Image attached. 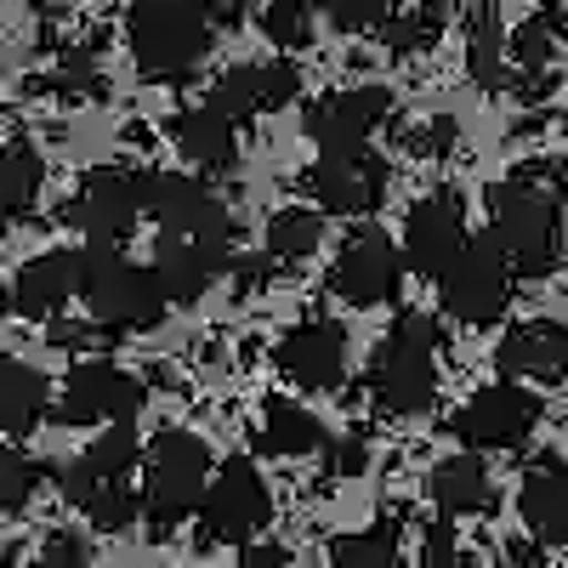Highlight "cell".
I'll use <instances>...</instances> for the list:
<instances>
[{
  "label": "cell",
  "instance_id": "8d00e7d4",
  "mask_svg": "<svg viewBox=\"0 0 568 568\" xmlns=\"http://www.w3.org/2000/svg\"><path fill=\"white\" fill-rule=\"evenodd\" d=\"M136 511H142V495H131V484H125V489H109V495H98V500L85 506V517H91L98 529H125Z\"/></svg>",
  "mask_w": 568,
  "mask_h": 568
},
{
  "label": "cell",
  "instance_id": "52a82bcc",
  "mask_svg": "<svg viewBox=\"0 0 568 568\" xmlns=\"http://www.w3.org/2000/svg\"><path fill=\"white\" fill-rule=\"evenodd\" d=\"M444 307L460 318V324H495L506 307H511V262L500 251L495 233H478L460 262L444 273Z\"/></svg>",
  "mask_w": 568,
  "mask_h": 568
},
{
  "label": "cell",
  "instance_id": "2e32d148",
  "mask_svg": "<svg viewBox=\"0 0 568 568\" xmlns=\"http://www.w3.org/2000/svg\"><path fill=\"white\" fill-rule=\"evenodd\" d=\"M273 364H278V375H291V382L307 387V393L342 387V375H347V329L336 318H307V324H296L291 336L278 342Z\"/></svg>",
  "mask_w": 568,
  "mask_h": 568
},
{
  "label": "cell",
  "instance_id": "c3c4849f",
  "mask_svg": "<svg viewBox=\"0 0 568 568\" xmlns=\"http://www.w3.org/2000/svg\"><path fill=\"white\" fill-rule=\"evenodd\" d=\"M444 7H484V0H444Z\"/></svg>",
  "mask_w": 568,
  "mask_h": 568
},
{
  "label": "cell",
  "instance_id": "7bdbcfd3",
  "mask_svg": "<svg viewBox=\"0 0 568 568\" xmlns=\"http://www.w3.org/2000/svg\"><path fill=\"white\" fill-rule=\"evenodd\" d=\"M34 568H85V551L74 540H52V551H45Z\"/></svg>",
  "mask_w": 568,
  "mask_h": 568
},
{
  "label": "cell",
  "instance_id": "3957f363",
  "mask_svg": "<svg viewBox=\"0 0 568 568\" xmlns=\"http://www.w3.org/2000/svg\"><path fill=\"white\" fill-rule=\"evenodd\" d=\"M369 393L393 415L433 409V398H438V324L426 313H404L387 329V342L375 347V364H369Z\"/></svg>",
  "mask_w": 568,
  "mask_h": 568
},
{
  "label": "cell",
  "instance_id": "ba28073f",
  "mask_svg": "<svg viewBox=\"0 0 568 568\" xmlns=\"http://www.w3.org/2000/svg\"><path fill=\"white\" fill-rule=\"evenodd\" d=\"M142 216V176L125 165H98L80 176V194L63 205V222H74L85 233V245H114L136 227Z\"/></svg>",
  "mask_w": 568,
  "mask_h": 568
},
{
  "label": "cell",
  "instance_id": "cb8c5ba5",
  "mask_svg": "<svg viewBox=\"0 0 568 568\" xmlns=\"http://www.w3.org/2000/svg\"><path fill=\"white\" fill-rule=\"evenodd\" d=\"M433 506L449 517H471V511H489L495 506V484H489V466L478 455H449L433 471Z\"/></svg>",
  "mask_w": 568,
  "mask_h": 568
},
{
  "label": "cell",
  "instance_id": "8fae6325",
  "mask_svg": "<svg viewBox=\"0 0 568 568\" xmlns=\"http://www.w3.org/2000/svg\"><path fill=\"white\" fill-rule=\"evenodd\" d=\"M546 404L529 393V387H517V382H500V387H484L478 398H466L460 415H455V433L460 444L471 449H517L535 426H540Z\"/></svg>",
  "mask_w": 568,
  "mask_h": 568
},
{
  "label": "cell",
  "instance_id": "bcb514c9",
  "mask_svg": "<svg viewBox=\"0 0 568 568\" xmlns=\"http://www.w3.org/2000/svg\"><path fill=\"white\" fill-rule=\"evenodd\" d=\"M233 273H240V291H262L267 262H233Z\"/></svg>",
  "mask_w": 568,
  "mask_h": 568
},
{
  "label": "cell",
  "instance_id": "9a60e30c",
  "mask_svg": "<svg viewBox=\"0 0 568 568\" xmlns=\"http://www.w3.org/2000/svg\"><path fill=\"white\" fill-rule=\"evenodd\" d=\"M404 284V256L393 251L387 233H358V240L336 256V267H329V291H336L347 307H382L398 296Z\"/></svg>",
  "mask_w": 568,
  "mask_h": 568
},
{
  "label": "cell",
  "instance_id": "7dc6e473",
  "mask_svg": "<svg viewBox=\"0 0 568 568\" xmlns=\"http://www.w3.org/2000/svg\"><path fill=\"white\" fill-rule=\"evenodd\" d=\"M535 7H540V12H562V7H568V0H535Z\"/></svg>",
  "mask_w": 568,
  "mask_h": 568
},
{
  "label": "cell",
  "instance_id": "d590c367",
  "mask_svg": "<svg viewBox=\"0 0 568 568\" xmlns=\"http://www.w3.org/2000/svg\"><path fill=\"white\" fill-rule=\"evenodd\" d=\"M318 12L347 34H364V29H382L393 18V0H318Z\"/></svg>",
  "mask_w": 568,
  "mask_h": 568
},
{
  "label": "cell",
  "instance_id": "5b68a950",
  "mask_svg": "<svg viewBox=\"0 0 568 568\" xmlns=\"http://www.w3.org/2000/svg\"><path fill=\"white\" fill-rule=\"evenodd\" d=\"M211 449L194 433H160L142 455V511L165 535L182 517H194L211 495Z\"/></svg>",
  "mask_w": 568,
  "mask_h": 568
},
{
  "label": "cell",
  "instance_id": "4dcf8cb0",
  "mask_svg": "<svg viewBox=\"0 0 568 568\" xmlns=\"http://www.w3.org/2000/svg\"><path fill=\"white\" fill-rule=\"evenodd\" d=\"M568 29V18L562 12H540V18H529L524 29L511 34V63L524 69V80L529 74H546V63H551V45H557V34Z\"/></svg>",
  "mask_w": 568,
  "mask_h": 568
},
{
  "label": "cell",
  "instance_id": "4fadbf2b",
  "mask_svg": "<svg viewBox=\"0 0 568 568\" xmlns=\"http://www.w3.org/2000/svg\"><path fill=\"white\" fill-rule=\"evenodd\" d=\"M393 120V91L387 85H347L329 91V98L307 103V136L318 149H364L375 136V125Z\"/></svg>",
  "mask_w": 568,
  "mask_h": 568
},
{
  "label": "cell",
  "instance_id": "d6a6232c",
  "mask_svg": "<svg viewBox=\"0 0 568 568\" xmlns=\"http://www.w3.org/2000/svg\"><path fill=\"white\" fill-rule=\"evenodd\" d=\"M205 103L216 109V114H227L233 125H245L251 114H262L256 109V63H240V69H227L211 91H205Z\"/></svg>",
  "mask_w": 568,
  "mask_h": 568
},
{
  "label": "cell",
  "instance_id": "484cf974",
  "mask_svg": "<svg viewBox=\"0 0 568 568\" xmlns=\"http://www.w3.org/2000/svg\"><path fill=\"white\" fill-rule=\"evenodd\" d=\"M262 449L267 455H284V460H296V455H313L324 444V426L313 409H302L296 398H267L262 409Z\"/></svg>",
  "mask_w": 568,
  "mask_h": 568
},
{
  "label": "cell",
  "instance_id": "1f68e13d",
  "mask_svg": "<svg viewBox=\"0 0 568 568\" xmlns=\"http://www.w3.org/2000/svg\"><path fill=\"white\" fill-rule=\"evenodd\" d=\"M262 34L278 45V52H302V45H313L307 0H267V7H262Z\"/></svg>",
  "mask_w": 568,
  "mask_h": 568
},
{
  "label": "cell",
  "instance_id": "836d02e7",
  "mask_svg": "<svg viewBox=\"0 0 568 568\" xmlns=\"http://www.w3.org/2000/svg\"><path fill=\"white\" fill-rule=\"evenodd\" d=\"M40 484H45V466H40L34 455H23V449H0V517L18 511Z\"/></svg>",
  "mask_w": 568,
  "mask_h": 568
},
{
  "label": "cell",
  "instance_id": "f6af8a7d",
  "mask_svg": "<svg viewBox=\"0 0 568 568\" xmlns=\"http://www.w3.org/2000/svg\"><path fill=\"white\" fill-rule=\"evenodd\" d=\"M540 176H551V200H557V205H568V160H546V165H540Z\"/></svg>",
  "mask_w": 568,
  "mask_h": 568
},
{
  "label": "cell",
  "instance_id": "ab89813d",
  "mask_svg": "<svg viewBox=\"0 0 568 568\" xmlns=\"http://www.w3.org/2000/svg\"><path fill=\"white\" fill-rule=\"evenodd\" d=\"M52 347H74V353H85V347H114V329H103L98 318H91V324H58L52 329Z\"/></svg>",
  "mask_w": 568,
  "mask_h": 568
},
{
  "label": "cell",
  "instance_id": "6da1fadb",
  "mask_svg": "<svg viewBox=\"0 0 568 568\" xmlns=\"http://www.w3.org/2000/svg\"><path fill=\"white\" fill-rule=\"evenodd\" d=\"M489 222H495L489 233L500 240L511 273L546 278L562 262V216H557V200L540 187V171H517V176L495 182Z\"/></svg>",
  "mask_w": 568,
  "mask_h": 568
},
{
  "label": "cell",
  "instance_id": "4316f807",
  "mask_svg": "<svg viewBox=\"0 0 568 568\" xmlns=\"http://www.w3.org/2000/svg\"><path fill=\"white\" fill-rule=\"evenodd\" d=\"M40 187H45V160L29 149V142L0 149V211H7V216H29L40 205Z\"/></svg>",
  "mask_w": 568,
  "mask_h": 568
},
{
  "label": "cell",
  "instance_id": "f546056e",
  "mask_svg": "<svg viewBox=\"0 0 568 568\" xmlns=\"http://www.w3.org/2000/svg\"><path fill=\"white\" fill-rule=\"evenodd\" d=\"M444 34V12L438 7H409V12H393L382 23V45L393 58H415V52H433Z\"/></svg>",
  "mask_w": 568,
  "mask_h": 568
},
{
  "label": "cell",
  "instance_id": "44dd1931",
  "mask_svg": "<svg viewBox=\"0 0 568 568\" xmlns=\"http://www.w3.org/2000/svg\"><path fill=\"white\" fill-rule=\"evenodd\" d=\"M517 511H524V524L540 546H562L568 540V466L540 460L524 478V489H517Z\"/></svg>",
  "mask_w": 568,
  "mask_h": 568
},
{
  "label": "cell",
  "instance_id": "30bf717a",
  "mask_svg": "<svg viewBox=\"0 0 568 568\" xmlns=\"http://www.w3.org/2000/svg\"><path fill=\"white\" fill-rule=\"evenodd\" d=\"M466 245V205L455 187H433L426 200H415L404 222V267H415L420 278H444Z\"/></svg>",
  "mask_w": 568,
  "mask_h": 568
},
{
  "label": "cell",
  "instance_id": "603a6c76",
  "mask_svg": "<svg viewBox=\"0 0 568 568\" xmlns=\"http://www.w3.org/2000/svg\"><path fill=\"white\" fill-rule=\"evenodd\" d=\"M45 404H52V382L34 364L0 358V433H34L45 420Z\"/></svg>",
  "mask_w": 568,
  "mask_h": 568
},
{
  "label": "cell",
  "instance_id": "681fc988",
  "mask_svg": "<svg viewBox=\"0 0 568 568\" xmlns=\"http://www.w3.org/2000/svg\"><path fill=\"white\" fill-rule=\"evenodd\" d=\"M0 233H7V211H0Z\"/></svg>",
  "mask_w": 568,
  "mask_h": 568
},
{
  "label": "cell",
  "instance_id": "8992f818",
  "mask_svg": "<svg viewBox=\"0 0 568 568\" xmlns=\"http://www.w3.org/2000/svg\"><path fill=\"white\" fill-rule=\"evenodd\" d=\"M142 216H154V227L171 233V240L205 245L211 256L233 262V256H227V245H233V216H227V205L211 194L205 182L182 176V171H149V176H142Z\"/></svg>",
  "mask_w": 568,
  "mask_h": 568
},
{
  "label": "cell",
  "instance_id": "d6986e66",
  "mask_svg": "<svg viewBox=\"0 0 568 568\" xmlns=\"http://www.w3.org/2000/svg\"><path fill=\"white\" fill-rule=\"evenodd\" d=\"M495 369L506 375V382H562L568 369V329L551 324V318H529L506 329V342L495 347Z\"/></svg>",
  "mask_w": 568,
  "mask_h": 568
},
{
  "label": "cell",
  "instance_id": "ffe728a7",
  "mask_svg": "<svg viewBox=\"0 0 568 568\" xmlns=\"http://www.w3.org/2000/svg\"><path fill=\"white\" fill-rule=\"evenodd\" d=\"M240 125H233L227 114H216L211 103H194V109H182L171 120V136H176V149L187 165H200V171H233V160H240V136H233Z\"/></svg>",
  "mask_w": 568,
  "mask_h": 568
},
{
  "label": "cell",
  "instance_id": "7c38bea8",
  "mask_svg": "<svg viewBox=\"0 0 568 568\" xmlns=\"http://www.w3.org/2000/svg\"><path fill=\"white\" fill-rule=\"evenodd\" d=\"M307 187L329 216H369L387 200V160L369 149H329L307 171Z\"/></svg>",
  "mask_w": 568,
  "mask_h": 568
},
{
  "label": "cell",
  "instance_id": "d4e9b609",
  "mask_svg": "<svg viewBox=\"0 0 568 568\" xmlns=\"http://www.w3.org/2000/svg\"><path fill=\"white\" fill-rule=\"evenodd\" d=\"M506 52L511 45H506L500 12L484 0V7L466 18V74L478 80V91H500L506 85Z\"/></svg>",
  "mask_w": 568,
  "mask_h": 568
},
{
  "label": "cell",
  "instance_id": "60d3db41",
  "mask_svg": "<svg viewBox=\"0 0 568 568\" xmlns=\"http://www.w3.org/2000/svg\"><path fill=\"white\" fill-rule=\"evenodd\" d=\"M211 29H240L245 18H251V0H187Z\"/></svg>",
  "mask_w": 568,
  "mask_h": 568
},
{
  "label": "cell",
  "instance_id": "ac0fdd59",
  "mask_svg": "<svg viewBox=\"0 0 568 568\" xmlns=\"http://www.w3.org/2000/svg\"><path fill=\"white\" fill-rule=\"evenodd\" d=\"M131 466H142V449H136V426L131 420H120V426H109V433L91 444L69 471H63V495L85 511L98 495H109V489H125V478H131Z\"/></svg>",
  "mask_w": 568,
  "mask_h": 568
},
{
  "label": "cell",
  "instance_id": "277c9868",
  "mask_svg": "<svg viewBox=\"0 0 568 568\" xmlns=\"http://www.w3.org/2000/svg\"><path fill=\"white\" fill-rule=\"evenodd\" d=\"M80 262H85L80 296H85L91 318H98L103 329H114V336H120V329H149V324L165 318L171 296H165V284H160L154 267L125 262L114 245H85Z\"/></svg>",
  "mask_w": 568,
  "mask_h": 568
},
{
  "label": "cell",
  "instance_id": "ee69618b",
  "mask_svg": "<svg viewBox=\"0 0 568 568\" xmlns=\"http://www.w3.org/2000/svg\"><path fill=\"white\" fill-rule=\"evenodd\" d=\"M233 568H284V551L278 546H245V557Z\"/></svg>",
  "mask_w": 568,
  "mask_h": 568
},
{
  "label": "cell",
  "instance_id": "83f0119b",
  "mask_svg": "<svg viewBox=\"0 0 568 568\" xmlns=\"http://www.w3.org/2000/svg\"><path fill=\"white\" fill-rule=\"evenodd\" d=\"M318 240H324V216H318V211L284 205V211H273V222H267V256L284 262V267L307 262V256L318 251Z\"/></svg>",
  "mask_w": 568,
  "mask_h": 568
},
{
  "label": "cell",
  "instance_id": "b9f144b4",
  "mask_svg": "<svg viewBox=\"0 0 568 568\" xmlns=\"http://www.w3.org/2000/svg\"><path fill=\"white\" fill-rule=\"evenodd\" d=\"M364 460H369V449H364V438H342L336 449H329V466L342 471V478H353V471H364Z\"/></svg>",
  "mask_w": 568,
  "mask_h": 568
},
{
  "label": "cell",
  "instance_id": "74e56055",
  "mask_svg": "<svg viewBox=\"0 0 568 568\" xmlns=\"http://www.w3.org/2000/svg\"><path fill=\"white\" fill-rule=\"evenodd\" d=\"M420 568H466V551L449 524H433L420 535Z\"/></svg>",
  "mask_w": 568,
  "mask_h": 568
},
{
  "label": "cell",
  "instance_id": "f35d334b",
  "mask_svg": "<svg viewBox=\"0 0 568 568\" xmlns=\"http://www.w3.org/2000/svg\"><path fill=\"white\" fill-rule=\"evenodd\" d=\"M455 131H460V125H455L449 114H438L433 125H415V131H409V154H438V160L455 154Z\"/></svg>",
  "mask_w": 568,
  "mask_h": 568
},
{
  "label": "cell",
  "instance_id": "f1b7e54d",
  "mask_svg": "<svg viewBox=\"0 0 568 568\" xmlns=\"http://www.w3.org/2000/svg\"><path fill=\"white\" fill-rule=\"evenodd\" d=\"M329 568H398V524H375L358 535H336L329 540Z\"/></svg>",
  "mask_w": 568,
  "mask_h": 568
},
{
  "label": "cell",
  "instance_id": "e0dca14e",
  "mask_svg": "<svg viewBox=\"0 0 568 568\" xmlns=\"http://www.w3.org/2000/svg\"><path fill=\"white\" fill-rule=\"evenodd\" d=\"M85 284V262L80 251H45L34 262H23L7 284V313L12 318H52L69 296H80Z\"/></svg>",
  "mask_w": 568,
  "mask_h": 568
},
{
  "label": "cell",
  "instance_id": "9c48e42d",
  "mask_svg": "<svg viewBox=\"0 0 568 568\" xmlns=\"http://www.w3.org/2000/svg\"><path fill=\"white\" fill-rule=\"evenodd\" d=\"M267 517H273V489H267V478H262L245 455H233V460L216 471V484H211V495H205V506H200L205 540L240 546V540H251V535L267 524Z\"/></svg>",
  "mask_w": 568,
  "mask_h": 568
},
{
  "label": "cell",
  "instance_id": "7402d4cb",
  "mask_svg": "<svg viewBox=\"0 0 568 568\" xmlns=\"http://www.w3.org/2000/svg\"><path fill=\"white\" fill-rule=\"evenodd\" d=\"M222 267H227V262L211 256L205 245L171 240V233H160V240H154V273H160V284H165L171 302H200L205 284H211Z\"/></svg>",
  "mask_w": 568,
  "mask_h": 568
},
{
  "label": "cell",
  "instance_id": "e575fe53",
  "mask_svg": "<svg viewBox=\"0 0 568 568\" xmlns=\"http://www.w3.org/2000/svg\"><path fill=\"white\" fill-rule=\"evenodd\" d=\"M302 98V69L296 63H256V109L278 114Z\"/></svg>",
  "mask_w": 568,
  "mask_h": 568
},
{
  "label": "cell",
  "instance_id": "5bb4252c",
  "mask_svg": "<svg viewBox=\"0 0 568 568\" xmlns=\"http://www.w3.org/2000/svg\"><path fill=\"white\" fill-rule=\"evenodd\" d=\"M142 409V382L131 369L109 364V358H85L69 369V387H63V420L69 426H91V420H131Z\"/></svg>",
  "mask_w": 568,
  "mask_h": 568
},
{
  "label": "cell",
  "instance_id": "7a4b0ae2",
  "mask_svg": "<svg viewBox=\"0 0 568 568\" xmlns=\"http://www.w3.org/2000/svg\"><path fill=\"white\" fill-rule=\"evenodd\" d=\"M125 45L136 69L149 80H187L205 58H211V23L187 7V0H136V7L125 12Z\"/></svg>",
  "mask_w": 568,
  "mask_h": 568
}]
</instances>
